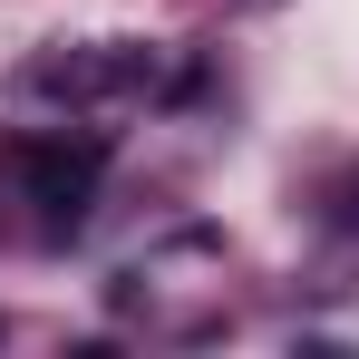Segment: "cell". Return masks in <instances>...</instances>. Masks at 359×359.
Instances as JSON below:
<instances>
[{
	"mask_svg": "<svg viewBox=\"0 0 359 359\" xmlns=\"http://www.w3.org/2000/svg\"><path fill=\"white\" fill-rule=\"evenodd\" d=\"M97 165H107L97 136H78V146H29V156H20V184H29V204H39L49 224H78L88 194H97Z\"/></svg>",
	"mask_w": 359,
	"mask_h": 359,
	"instance_id": "obj_1",
	"label": "cell"
},
{
	"mask_svg": "<svg viewBox=\"0 0 359 359\" xmlns=\"http://www.w3.org/2000/svg\"><path fill=\"white\" fill-rule=\"evenodd\" d=\"M146 78L156 59H136V49H68V59H29V97H117Z\"/></svg>",
	"mask_w": 359,
	"mask_h": 359,
	"instance_id": "obj_2",
	"label": "cell"
}]
</instances>
